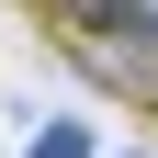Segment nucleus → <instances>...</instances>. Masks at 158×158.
I'll return each mask as SVG.
<instances>
[{"label": "nucleus", "mask_w": 158, "mask_h": 158, "mask_svg": "<svg viewBox=\"0 0 158 158\" xmlns=\"http://www.w3.org/2000/svg\"><path fill=\"white\" fill-rule=\"evenodd\" d=\"M23 158H102V135L79 124V113H56V124H45V135H34V147H23Z\"/></svg>", "instance_id": "f257e3e1"}]
</instances>
